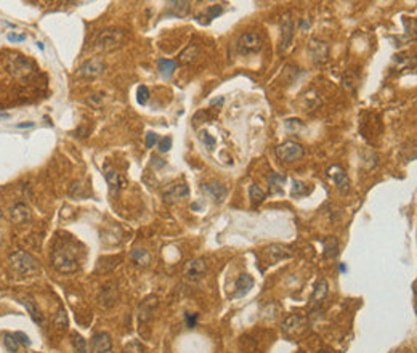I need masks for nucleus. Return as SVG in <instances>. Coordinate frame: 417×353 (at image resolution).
<instances>
[{"mask_svg": "<svg viewBox=\"0 0 417 353\" xmlns=\"http://www.w3.org/2000/svg\"><path fill=\"white\" fill-rule=\"evenodd\" d=\"M8 265L11 271H15L20 276H32L40 271L37 259L26 251H16L11 254L8 257Z\"/></svg>", "mask_w": 417, "mask_h": 353, "instance_id": "f257e3e1", "label": "nucleus"}, {"mask_svg": "<svg viewBox=\"0 0 417 353\" xmlns=\"http://www.w3.org/2000/svg\"><path fill=\"white\" fill-rule=\"evenodd\" d=\"M52 265L53 268L63 273V275H71L79 270V262L74 252L67 247H58L52 254Z\"/></svg>", "mask_w": 417, "mask_h": 353, "instance_id": "f03ea898", "label": "nucleus"}, {"mask_svg": "<svg viewBox=\"0 0 417 353\" xmlns=\"http://www.w3.org/2000/svg\"><path fill=\"white\" fill-rule=\"evenodd\" d=\"M124 40V31L122 29H116V28H109V29H104L95 40V48L96 50H103V52H108V50H113V48L119 47Z\"/></svg>", "mask_w": 417, "mask_h": 353, "instance_id": "7ed1b4c3", "label": "nucleus"}, {"mask_svg": "<svg viewBox=\"0 0 417 353\" xmlns=\"http://www.w3.org/2000/svg\"><path fill=\"white\" fill-rule=\"evenodd\" d=\"M7 68L10 74L18 79H28L34 74V64L21 55H10L7 58Z\"/></svg>", "mask_w": 417, "mask_h": 353, "instance_id": "20e7f679", "label": "nucleus"}, {"mask_svg": "<svg viewBox=\"0 0 417 353\" xmlns=\"http://www.w3.org/2000/svg\"><path fill=\"white\" fill-rule=\"evenodd\" d=\"M263 47V39L259 32H246L236 42V50L241 55H252L260 52Z\"/></svg>", "mask_w": 417, "mask_h": 353, "instance_id": "39448f33", "label": "nucleus"}, {"mask_svg": "<svg viewBox=\"0 0 417 353\" xmlns=\"http://www.w3.org/2000/svg\"><path fill=\"white\" fill-rule=\"evenodd\" d=\"M276 156L278 159L284 161V162H294L302 159L305 156V148L297 142H284L283 145H279L276 148Z\"/></svg>", "mask_w": 417, "mask_h": 353, "instance_id": "423d86ee", "label": "nucleus"}, {"mask_svg": "<svg viewBox=\"0 0 417 353\" xmlns=\"http://www.w3.org/2000/svg\"><path fill=\"white\" fill-rule=\"evenodd\" d=\"M294 20L291 13H286L283 18H281V40H279V53H284L286 50H289V47L292 45L294 40Z\"/></svg>", "mask_w": 417, "mask_h": 353, "instance_id": "0eeeda50", "label": "nucleus"}, {"mask_svg": "<svg viewBox=\"0 0 417 353\" xmlns=\"http://www.w3.org/2000/svg\"><path fill=\"white\" fill-rule=\"evenodd\" d=\"M207 273V264L204 259H194L189 260L185 266V276L193 283L201 281Z\"/></svg>", "mask_w": 417, "mask_h": 353, "instance_id": "6e6552de", "label": "nucleus"}, {"mask_svg": "<svg viewBox=\"0 0 417 353\" xmlns=\"http://www.w3.org/2000/svg\"><path fill=\"white\" fill-rule=\"evenodd\" d=\"M106 69V63L101 58H91L89 61H85L77 71L79 77H96L104 72Z\"/></svg>", "mask_w": 417, "mask_h": 353, "instance_id": "1a4fd4ad", "label": "nucleus"}, {"mask_svg": "<svg viewBox=\"0 0 417 353\" xmlns=\"http://www.w3.org/2000/svg\"><path fill=\"white\" fill-rule=\"evenodd\" d=\"M90 353H113V339L108 332H98L91 337Z\"/></svg>", "mask_w": 417, "mask_h": 353, "instance_id": "9d476101", "label": "nucleus"}, {"mask_svg": "<svg viewBox=\"0 0 417 353\" xmlns=\"http://www.w3.org/2000/svg\"><path fill=\"white\" fill-rule=\"evenodd\" d=\"M328 175H329V178L334 181V185L339 188L340 193H347V191H348V186H350V180H348L347 172H345V170H343L340 166L329 167Z\"/></svg>", "mask_w": 417, "mask_h": 353, "instance_id": "9b49d317", "label": "nucleus"}, {"mask_svg": "<svg viewBox=\"0 0 417 353\" xmlns=\"http://www.w3.org/2000/svg\"><path fill=\"white\" fill-rule=\"evenodd\" d=\"M310 55L316 63H326L329 58V47L326 42H321L318 39H311L308 45Z\"/></svg>", "mask_w": 417, "mask_h": 353, "instance_id": "f8f14e48", "label": "nucleus"}, {"mask_svg": "<svg viewBox=\"0 0 417 353\" xmlns=\"http://www.w3.org/2000/svg\"><path fill=\"white\" fill-rule=\"evenodd\" d=\"M30 217H32V214H30L29 206L24 203H16L13 207L10 209V220L15 225L28 223L30 220Z\"/></svg>", "mask_w": 417, "mask_h": 353, "instance_id": "ddd939ff", "label": "nucleus"}, {"mask_svg": "<svg viewBox=\"0 0 417 353\" xmlns=\"http://www.w3.org/2000/svg\"><path fill=\"white\" fill-rule=\"evenodd\" d=\"M202 191H204L208 198H212L215 203H223L226 194H228V191H226V188L218 183V181H208V183H202Z\"/></svg>", "mask_w": 417, "mask_h": 353, "instance_id": "4468645a", "label": "nucleus"}, {"mask_svg": "<svg viewBox=\"0 0 417 353\" xmlns=\"http://www.w3.org/2000/svg\"><path fill=\"white\" fill-rule=\"evenodd\" d=\"M189 194V188L185 183H177L174 186H170L167 191L164 193V201L165 203H177L180 199H185Z\"/></svg>", "mask_w": 417, "mask_h": 353, "instance_id": "2eb2a0df", "label": "nucleus"}, {"mask_svg": "<svg viewBox=\"0 0 417 353\" xmlns=\"http://www.w3.org/2000/svg\"><path fill=\"white\" fill-rule=\"evenodd\" d=\"M305 324V318L302 315H287L284 321H283V331L286 334H294L298 332Z\"/></svg>", "mask_w": 417, "mask_h": 353, "instance_id": "dca6fc26", "label": "nucleus"}, {"mask_svg": "<svg viewBox=\"0 0 417 353\" xmlns=\"http://www.w3.org/2000/svg\"><path fill=\"white\" fill-rule=\"evenodd\" d=\"M104 176H106V181H108V185H109V190H111L113 194L118 193L120 188L125 185V181L122 180V176H120L118 172H116L113 167H109V166L104 167Z\"/></svg>", "mask_w": 417, "mask_h": 353, "instance_id": "f3484780", "label": "nucleus"}, {"mask_svg": "<svg viewBox=\"0 0 417 353\" xmlns=\"http://www.w3.org/2000/svg\"><path fill=\"white\" fill-rule=\"evenodd\" d=\"M254 288V278L247 275V273H244V275H241L238 279H236V284H235V294H233V297H242L246 295L247 292Z\"/></svg>", "mask_w": 417, "mask_h": 353, "instance_id": "a211bd4d", "label": "nucleus"}, {"mask_svg": "<svg viewBox=\"0 0 417 353\" xmlns=\"http://www.w3.org/2000/svg\"><path fill=\"white\" fill-rule=\"evenodd\" d=\"M328 292H329V284L326 279H320L315 288H313V294H311V305H316V303H321L324 299L328 297Z\"/></svg>", "mask_w": 417, "mask_h": 353, "instance_id": "6ab92c4d", "label": "nucleus"}, {"mask_svg": "<svg viewBox=\"0 0 417 353\" xmlns=\"http://www.w3.org/2000/svg\"><path fill=\"white\" fill-rule=\"evenodd\" d=\"M267 254H268V257H269V260L273 262V264H276V262H279V260H283V259L291 257V255H292V252H291L289 247L281 246V244L269 246V247L267 249Z\"/></svg>", "mask_w": 417, "mask_h": 353, "instance_id": "aec40b11", "label": "nucleus"}, {"mask_svg": "<svg viewBox=\"0 0 417 353\" xmlns=\"http://www.w3.org/2000/svg\"><path fill=\"white\" fill-rule=\"evenodd\" d=\"M156 305H157V297H154V295L146 297V299L142 302V305H140V321L145 323V321L151 320V315H152V312H154Z\"/></svg>", "mask_w": 417, "mask_h": 353, "instance_id": "412c9836", "label": "nucleus"}, {"mask_svg": "<svg viewBox=\"0 0 417 353\" xmlns=\"http://www.w3.org/2000/svg\"><path fill=\"white\" fill-rule=\"evenodd\" d=\"M323 247H324V252L323 255L326 259H334L337 254H339V241L334 236H328L326 239L323 241Z\"/></svg>", "mask_w": 417, "mask_h": 353, "instance_id": "4be33fe9", "label": "nucleus"}, {"mask_svg": "<svg viewBox=\"0 0 417 353\" xmlns=\"http://www.w3.org/2000/svg\"><path fill=\"white\" fill-rule=\"evenodd\" d=\"M130 259L133 264L138 266H148L151 264V255L146 249H133L130 254Z\"/></svg>", "mask_w": 417, "mask_h": 353, "instance_id": "5701e85b", "label": "nucleus"}, {"mask_svg": "<svg viewBox=\"0 0 417 353\" xmlns=\"http://www.w3.org/2000/svg\"><path fill=\"white\" fill-rule=\"evenodd\" d=\"M199 57V48H198V45H194V44H189L185 50H183L181 53H180V63L181 64H189V63H193L196 58Z\"/></svg>", "mask_w": 417, "mask_h": 353, "instance_id": "b1692460", "label": "nucleus"}, {"mask_svg": "<svg viewBox=\"0 0 417 353\" xmlns=\"http://www.w3.org/2000/svg\"><path fill=\"white\" fill-rule=\"evenodd\" d=\"M157 69H159V72H161L164 77H170L175 72V69H177V63L174 61V59L162 58V59H159Z\"/></svg>", "mask_w": 417, "mask_h": 353, "instance_id": "393cba45", "label": "nucleus"}, {"mask_svg": "<svg viewBox=\"0 0 417 353\" xmlns=\"http://www.w3.org/2000/svg\"><path fill=\"white\" fill-rule=\"evenodd\" d=\"M189 2H183V0H180V2H169V7H170V11L172 13H175L177 16H186L189 13Z\"/></svg>", "mask_w": 417, "mask_h": 353, "instance_id": "a878e982", "label": "nucleus"}, {"mask_svg": "<svg viewBox=\"0 0 417 353\" xmlns=\"http://www.w3.org/2000/svg\"><path fill=\"white\" fill-rule=\"evenodd\" d=\"M249 198L252 201V206H259L263 203V199H265V191H263L260 186L252 185L249 188Z\"/></svg>", "mask_w": 417, "mask_h": 353, "instance_id": "bb28decb", "label": "nucleus"}, {"mask_svg": "<svg viewBox=\"0 0 417 353\" xmlns=\"http://www.w3.org/2000/svg\"><path fill=\"white\" fill-rule=\"evenodd\" d=\"M53 324L58 331H64L67 327V315H66L64 308H60L57 312V315H55V318H53Z\"/></svg>", "mask_w": 417, "mask_h": 353, "instance_id": "cd10ccee", "label": "nucleus"}, {"mask_svg": "<svg viewBox=\"0 0 417 353\" xmlns=\"http://www.w3.org/2000/svg\"><path fill=\"white\" fill-rule=\"evenodd\" d=\"M23 305L26 307V310H28V312H29V315L32 316V320H34L35 323H42V315H40L39 308L35 307V303H34L32 300H29V299H24V300H23Z\"/></svg>", "mask_w": 417, "mask_h": 353, "instance_id": "c85d7f7f", "label": "nucleus"}, {"mask_svg": "<svg viewBox=\"0 0 417 353\" xmlns=\"http://www.w3.org/2000/svg\"><path fill=\"white\" fill-rule=\"evenodd\" d=\"M3 344H5V347H7V350L11 352V353H16L18 350H20V345H21L20 342H18L15 334H5Z\"/></svg>", "mask_w": 417, "mask_h": 353, "instance_id": "c756f323", "label": "nucleus"}, {"mask_svg": "<svg viewBox=\"0 0 417 353\" xmlns=\"http://www.w3.org/2000/svg\"><path fill=\"white\" fill-rule=\"evenodd\" d=\"M72 347H74L76 353H87V342H85L84 337L79 336V334L72 336Z\"/></svg>", "mask_w": 417, "mask_h": 353, "instance_id": "7c9ffc66", "label": "nucleus"}, {"mask_svg": "<svg viewBox=\"0 0 417 353\" xmlns=\"http://www.w3.org/2000/svg\"><path fill=\"white\" fill-rule=\"evenodd\" d=\"M172 148V138L170 137H164L157 142V149L159 153H167V151Z\"/></svg>", "mask_w": 417, "mask_h": 353, "instance_id": "2f4dec72", "label": "nucleus"}, {"mask_svg": "<svg viewBox=\"0 0 417 353\" xmlns=\"http://www.w3.org/2000/svg\"><path fill=\"white\" fill-rule=\"evenodd\" d=\"M149 100V90L146 85H142V87H138V103L140 105H146Z\"/></svg>", "mask_w": 417, "mask_h": 353, "instance_id": "473e14b6", "label": "nucleus"}, {"mask_svg": "<svg viewBox=\"0 0 417 353\" xmlns=\"http://www.w3.org/2000/svg\"><path fill=\"white\" fill-rule=\"evenodd\" d=\"M199 140L207 146V148H213V146H215V138L210 137V135H208V133L204 132V130L199 132Z\"/></svg>", "mask_w": 417, "mask_h": 353, "instance_id": "72a5a7b5", "label": "nucleus"}, {"mask_svg": "<svg viewBox=\"0 0 417 353\" xmlns=\"http://www.w3.org/2000/svg\"><path fill=\"white\" fill-rule=\"evenodd\" d=\"M284 176L283 175H279V174H271V176H269V186H273V188H279L281 185L284 183Z\"/></svg>", "mask_w": 417, "mask_h": 353, "instance_id": "f704fd0d", "label": "nucleus"}, {"mask_svg": "<svg viewBox=\"0 0 417 353\" xmlns=\"http://www.w3.org/2000/svg\"><path fill=\"white\" fill-rule=\"evenodd\" d=\"M157 142H159L157 133H154V132H148V133H146V148H152V146H154Z\"/></svg>", "mask_w": 417, "mask_h": 353, "instance_id": "c9c22d12", "label": "nucleus"}, {"mask_svg": "<svg viewBox=\"0 0 417 353\" xmlns=\"http://www.w3.org/2000/svg\"><path fill=\"white\" fill-rule=\"evenodd\" d=\"M305 193H306L305 185L302 183V181H296V183H294V190H292L294 196H302V194H305Z\"/></svg>", "mask_w": 417, "mask_h": 353, "instance_id": "e433bc0d", "label": "nucleus"}, {"mask_svg": "<svg viewBox=\"0 0 417 353\" xmlns=\"http://www.w3.org/2000/svg\"><path fill=\"white\" fill-rule=\"evenodd\" d=\"M284 125H286V129H289V130H297L298 127H303V124L300 122L298 119H287Z\"/></svg>", "mask_w": 417, "mask_h": 353, "instance_id": "4c0bfd02", "label": "nucleus"}, {"mask_svg": "<svg viewBox=\"0 0 417 353\" xmlns=\"http://www.w3.org/2000/svg\"><path fill=\"white\" fill-rule=\"evenodd\" d=\"M222 11H223V8L220 7V5H212V7L207 8V15L210 16V18H217L220 13H222Z\"/></svg>", "mask_w": 417, "mask_h": 353, "instance_id": "58836bf2", "label": "nucleus"}, {"mask_svg": "<svg viewBox=\"0 0 417 353\" xmlns=\"http://www.w3.org/2000/svg\"><path fill=\"white\" fill-rule=\"evenodd\" d=\"M15 336H16L18 342H20L21 345H29V344H30V342H29V337L26 336V334H23V332H15Z\"/></svg>", "mask_w": 417, "mask_h": 353, "instance_id": "ea45409f", "label": "nucleus"}, {"mask_svg": "<svg viewBox=\"0 0 417 353\" xmlns=\"http://www.w3.org/2000/svg\"><path fill=\"white\" fill-rule=\"evenodd\" d=\"M8 40L10 42H24L26 40V35L24 34H8Z\"/></svg>", "mask_w": 417, "mask_h": 353, "instance_id": "a19ab883", "label": "nucleus"}, {"mask_svg": "<svg viewBox=\"0 0 417 353\" xmlns=\"http://www.w3.org/2000/svg\"><path fill=\"white\" fill-rule=\"evenodd\" d=\"M186 321H188V326L189 327H194V324H196V321H198V315H186Z\"/></svg>", "mask_w": 417, "mask_h": 353, "instance_id": "79ce46f5", "label": "nucleus"}, {"mask_svg": "<svg viewBox=\"0 0 417 353\" xmlns=\"http://www.w3.org/2000/svg\"><path fill=\"white\" fill-rule=\"evenodd\" d=\"M152 166H156V167H164L165 166V161H162V159H157V157H152Z\"/></svg>", "mask_w": 417, "mask_h": 353, "instance_id": "37998d69", "label": "nucleus"}, {"mask_svg": "<svg viewBox=\"0 0 417 353\" xmlns=\"http://www.w3.org/2000/svg\"><path fill=\"white\" fill-rule=\"evenodd\" d=\"M28 127H34V122H28V124H18L16 129H28Z\"/></svg>", "mask_w": 417, "mask_h": 353, "instance_id": "c03bdc74", "label": "nucleus"}, {"mask_svg": "<svg viewBox=\"0 0 417 353\" xmlns=\"http://www.w3.org/2000/svg\"><path fill=\"white\" fill-rule=\"evenodd\" d=\"M0 118H8V114H0Z\"/></svg>", "mask_w": 417, "mask_h": 353, "instance_id": "a18cd8bd", "label": "nucleus"}, {"mask_svg": "<svg viewBox=\"0 0 417 353\" xmlns=\"http://www.w3.org/2000/svg\"><path fill=\"white\" fill-rule=\"evenodd\" d=\"M0 242H2V233H0Z\"/></svg>", "mask_w": 417, "mask_h": 353, "instance_id": "49530a36", "label": "nucleus"}, {"mask_svg": "<svg viewBox=\"0 0 417 353\" xmlns=\"http://www.w3.org/2000/svg\"><path fill=\"white\" fill-rule=\"evenodd\" d=\"M0 217H2V209H0Z\"/></svg>", "mask_w": 417, "mask_h": 353, "instance_id": "de8ad7c7", "label": "nucleus"}, {"mask_svg": "<svg viewBox=\"0 0 417 353\" xmlns=\"http://www.w3.org/2000/svg\"><path fill=\"white\" fill-rule=\"evenodd\" d=\"M0 109H2V105H0Z\"/></svg>", "mask_w": 417, "mask_h": 353, "instance_id": "09e8293b", "label": "nucleus"}]
</instances>
